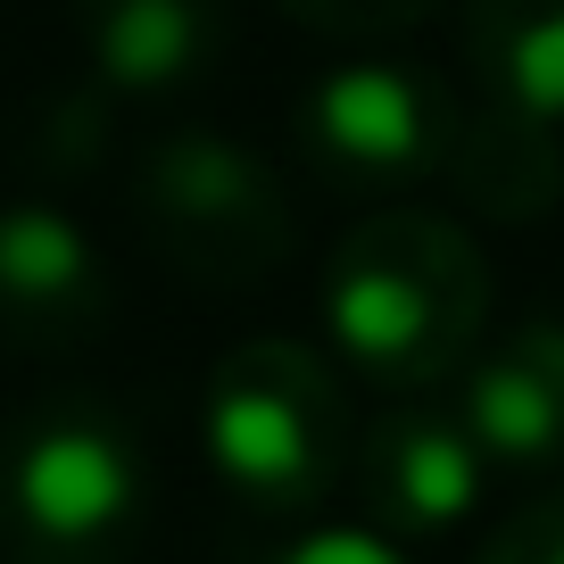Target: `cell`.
<instances>
[{
    "instance_id": "obj_1",
    "label": "cell",
    "mask_w": 564,
    "mask_h": 564,
    "mask_svg": "<svg viewBox=\"0 0 564 564\" xmlns=\"http://www.w3.org/2000/svg\"><path fill=\"white\" fill-rule=\"evenodd\" d=\"M324 333L373 390H432L490 333V258L441 208H373L324 258Z\"/></svg>"
},
{
    "instance_id": "obj_2",
    "label": "cell",
    "mask_w": 564,
    "mask_h": 564,
    "mask_svg": "<svg viewBox=\"0 0 564 564\" xmlns=\"http://www.w3.org/2000/svg\"><path fill=\"white\" fill-rule=\"evenodd\" d=\"M150 448L108 399H42L0 441V564H133L150 540Z\"/></svg>"
},
{
    "instance_id": "obj_3",
    "label": "cell",
    "mask_w": 564,
    "mask_h": 564,
    "mask_svg": "<svg viewBox=\"0 0 564 564\" xmlns=\"http://www.w3.org/2000/svg\"><path fill=\"white\" fill-rule=\"evenodd\" d=\"M199 441H208V465L232 507L265 514V523H300L349 474L357 415L333 357H316L307 340L258 333L216 357L208 399H199Z\"/></svg>"
},
{
    "instance_id": "obj_4",
    "label": "cell",
    "mask_w": 564,
    "mask_h": 564,
    "mask_svg": "<svg viewBox=\"0 0 564 564\" xmlns=\"http://www.w3.org/2000/svg\"><path fill=\"white\" fill-rule=\"evenodd\" d=\"M133 225L199 291H258L300 241L282 175L225 133H166L133 175Z\"/></svg>"
},
{
    "instance_id": "obj_5",
    "label": "cell",
    "mask_w": 564,
    "mask_h": 564,
    "mask_svg": "<svg viewBox=\"0 0 564 564\" xmlns=\"http://www.w3.org/2000/svg\"><path fill=\"white\" fill-rule=\"evenodd\" d=\"M448 124H457V84L399 58H349L300 100V159L333 192L390 199L441 175Z\"/></svg>"
},
{
    "instance_id": "obj_6",
    "label": "cell",
    "mask_w": 564,
    "mask_h": 564,
    "mask_svg": "<svg viewBox=\"0 0 564 564\" xmlns=\"http://www.w3.org/2000/svg\"><path fill=\"white\" fill-rule=\"evenodd\" d=\"M117 324V282H108L91 232L51 199H9L0 208V340L34 357H67Z\"/></svg>"
},
{
    "instance_id": "obj_7",
    "label": "cell",
    "mask_w": 564,
    "mask_h": 564,
    "mask_svg": "<svg viewBox=\"0 0 564 564\" xmlns=\"http://www.w3.org/2000/svg\"><path fill=\"white\" fill-rule=\"evenodd\" d=\"M349 474L366 490V514L373 531L390 540H423V531H448L474 514L481 481H490V457L474 448L457 415L441 406H399L349 448Z\"/></svg>"
},
{
    "instance_id": "obj_8",
    "label": "cell",
    "mask_w": 564,
    "mask_h": 564,
    "mask_svg": "<svg viewBox=\"0 0 564 564\" xmlns=\"http://www.w3.org/2000/svg\"><path fill=\"white\" fill-rule=\"evenodd\" d=\"M91 84L108 100H166L232 51V0H67Z\"/></svg>"
},
{
    "instance_id": "obj_9",
    "label": "cell",
    "mask_w": 564,
    "mask_h": 564,
    "mask_svg": "<svg viewBox=\"0 0 564 564\" xmlns=\"http://www.w3.org/2000/svg\"><path fill=\"white\" fill-rule=\"evenodd\" d=\"M457 423L490 465H564V316H523L507 340L465 357Z\"/></svg>"
},
{
    "instance_id": "obj_10",
    "label": "cell",
    "mask_w": 564,
    "mask_h": 564,
    "mask_svg": "<svg viewBox=\"0 0 564 564\" xmlns=\"http://www.w3.org/2000/svg\"><path fill=\"white\" fill-rule=\"evenodd\" d=\"M432 183H448L490 225H540L564 199V141L547 117H531L514 100H490L474 84V91H457V124H448V150H441Z\"/></svg>"
},
{
    "instance_id": "obj_11",
    "label": "cell",
    "mask_w": 564,
    "mask_h": 564,
    "mask_svg": "<svg viewBox=\"0 0 564 564\" xmlns=\"http://www.w3.org/2000/svg\"><path fill=\"white\" fill-rule=\"evenodd\" d=\"M465 58L490 100L564 124V0H465Z\"/></svg>"
},
{
    "instance_id": "obj_12",
    "label": "cell",
    "mask_w": 564,
    "mask_h": 564,
    "mask_svg": "<svg viewBox=\"0 0 564 564\" xmlns=\"http://www.w3.org/2000/svg\"><path fill=\"white\" fill-rule=\"evenodd\" d=\"M282 9L324 42H399V34H415L441 0H282Z\"/></svg>"
},
{
    "instance_id": "obj_13",
    "label": "cell",
    "mask_w": 564,
    "mask_h": 564,
    "mask_svg": "<svg viewBox=\"0 0 564 564\" xmlns=\"http://www.w3.org/2000/svg\"><path fill=\"white\" fill-rule=\"evenodd\" d=\"M474 564H564V490L531 498V507H514L507 523L481 540Z\"/></svg>"
},
{
    "instance_id": "obj_14",
    "label": "cell",
    "mask_w": 564,
    "mask_h": 564,
    "mask_svg": "<svg viewBox=\"0 0 564 564\" xmlns=\"http://www.w3.org/2000/svg\"><path fill=\"white\" fill-rule=\"evenodd\" d=\"M274 564H406V556H399L390 531H307V540H291Z\"/></svg>"
}]
</instances>
